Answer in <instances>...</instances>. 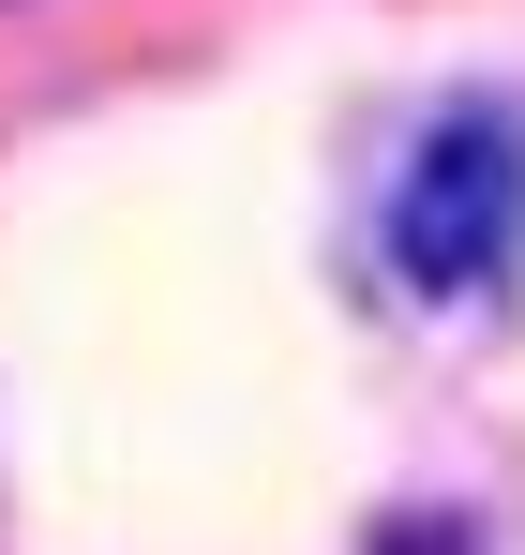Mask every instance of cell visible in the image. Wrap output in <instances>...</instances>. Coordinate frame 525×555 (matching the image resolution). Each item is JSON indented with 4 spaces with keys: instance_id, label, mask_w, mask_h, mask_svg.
Here are the masks:
<instances>
[{
    "instance_id": "obj_1",
    "label": "cell",
    "mask_w": 525,
    "mask_h": 555,
    "mask_svg": "<svg viewBox=\"0 0 525 555\" xmlns=\"http://www.w3.org/2000/svg\"><path fill=\"white\" fill-rule=\"evenodd\" d=\"M375 241L421 300H496L525 256V105H481V91L436 105L406 181L375 195Z\"/></svg>"
},
{
    "instance_id": "obj_2",
    "label": "cell",
    "mask_w": 525,
    "mask_h": 555,
    "mask_svg": "<svg viewBox=\"0 0 525 555\" xmlns=\"http://www.w3.org/2000/svg\"><path fill=\"white\" fill-rule=\"evenodd\" d=\"M375 555H465V526H450V511H406V526H390Z\"/></svg>"
}]
</instances>
